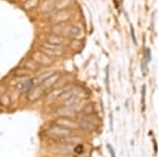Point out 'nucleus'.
Here are the masks:
<instances>
[{"instance_id": "nucleus-1", "label": "nucleus", "mask_w": 158, "mask_h": 157, "mask_svg": "<svg viewBox=\"0 0 158 157\" xmlns=\"http://www.w3.org/2000/svg\"><path fill=\"white\" fill-rule=\"evenodd\" d=\"M43 52L47 55H51V56H55L57 54H61L62 53V48L61 45H57V44H52V43H44L42 45Z\"/></svg>"}, {"instance_id": "nucleus-2", "label": "nucleus", "mask_w": 158, "mask_h": 157, "mask_svg": "<svg viewBox=\"0 0 158 157\" xmlns=\"http://www.w3.org/2000/svg\"><path fill=\"white\" fill-rule=\"evenodd\" d=\"M71 28L72 26H67L65 23H57L56 26H54L53 28V32L54 34L56 35H60V36H67V35H70V31H71Z\"/></svg>"}, {"instance_id": "nucleus-3", "label": "nucleus", "mask_w": 158, "mask_h": 157, "mask_svg": "<svg viewBox=\"0 0 158 157\" xmlns=\"http://www.w3.org/2000/svg\"><path fill=\"white\" fill-rule=\"evenodd\" d=\"M33 59L35 60L38 63H41V65H49L51 63V59H50L49 55H47L43 51H38L35 52L33 54Z\"/></svg>"}, {"instance_id": "nucleus-4", "label": "nucleus", "mask_w": 158, "mask_h": 157, "mask_svg": "<svg viewBox=\"0 0 158 157\" xmlns=\"http://www.w3.org/2000/svg\"><path fill=\"white\" fill-rule=\"evenodd\" d=\"M47 41H49V43L62 45L67 40H65V37L60 36V35H56V34H52V35H50V36L47 37Z\"/></svg>"}, {"instance_id": "nucleus-5", "label": "nucleus", "mask_w": 158, "mask_h": 157, "mask_svg": "<svg viewBox=\"0 0 158 157\" xmlns=\"http://www.w3.org/2000/svg\"><path fill=\"white\" fill-rule=\"evenodd\" d=\"M71 3H72V0H57L56 3H55V6L58 10H64Z\"/></svg>"}, {"instance_id": "nucleus-6", "label": "nucleus", "mask_w": 158, "mask_h": 157, "mask_svg": "<svg viewBox=\"0 0 158 157\" xmlns=\"http://www.w3.org/2000/svg\"><path fill=\"white\" fill-rule=\"evenodd\" d=\"M80 34H81V30L78 26H72L71 28L70 31L71 36H73L74 38H78V37H80Z\"/></svg>"}, {"instance_id": "nucleus-7", "label": "nucleus", "mask_w": 158, "mask_h": 157, "mask_svg": "<svg viewBox=\"0 0 158 157\" xmlns=\"http://www.w3.org/2000/svg\"><path fill=\"white\" fill-rule=\"evenodd\" d=\"M26 67H28V69H33V70L38 69V65H37V62L35 61L34 59H31V60H29V61L26 62Z\"/></svg>"}, {"instance_id": "nucleus-8", "label": "nucleus", "mask_w": 158, "mask_h": 157, "mask_svg": "<svg viewBox=\"0 0 158 157\" xmlns=\"http://www.w3.org/2000/svg\"><path fill=\"white\" fill-rule=\"evenodd\" d=\"M147 60H145V58L143 57L142 58V61H141V70H142V73H143V75H145L147 74Z\"/></svg>"}, {"instance_id": "nucleus-9", "label": "nucleus", "mask_w": 158, "mask_h": 157, "mask_svg": "<svg viewBox=\"0 0 158 157\" xmlns=\"http://www.w3.org/2000/svg\"><path fill=\"white\" fill-rule=\"evenodd\" d=\"M145 60H147V62L151 61V50H150V48H147V49H145Z\"/></svg>"}, {"instance_id": "nucleus-10", "label": "nucleus", "mask_w": 158, "mask_h": 157, "mask_svg": "<svg viewBox=\"0 0 158 157\" xmlns=\"http://www.w3.org/2000/svg\"><path fill=\"white\" fill-rule=\"evenodd\" d=\"M131 36H132L133 38V42H134L135 44H137V39L135 37V32H134V28H133V26H131Z\"/></svg>"}, {"instance_id": "nucleus-11", "label": "nucleus", "mask_w": 158, "mask_h": 157, "mask_svg": "<svg viewBox=\"0 0 158 157\" xmlns=\"http://www.w3.org/2000/svg\"><path fill=\"white\" fill-rule=\"evenodd\" d=\"M106 148L109 149L110 154H111V157H116V156H115V152H114V150H113V148H112L111 146H110V144H108V146H106Z\"/></svg>"}, {"instance_id": "nucleus-12", "label": "nucleus", "mask_w": 158, "mask_h": 157, "mask_svg": "<svg viewBox=\"0 0 158 157\" xmlns=\"http://www.w3.org/2000/svg\"><path fill=\"white\" fill-rule=\"evenodd\" d=\"M145 85L142 87V106H143V109H145Z\"/></svg>"}, {"instance_id": "nucleus-13", "label": "nucleus", "mask_w": 158, "mask_h": 157, "mask_svg": "<svg viewBox=\"0 0 158 157\" xmlns=\"http://www.w3.org/2000/svg\"><path fill=\"white\" fill-rule=\"evenodd\" d=\"M106 89L109 90V67L106 69Z\"/></svg>"}, {"instance_id": "nucleus-14", "label": "nucleus", "mask_w": 158, "mask_h": 157, "mask_svg": "<svg viewBox=\"0 0 158 157\" xmlns=\"http://www.w3.org/2000/svg\"><path fill=\"white\" fill-rule=\"evenodd\" d=\"M153 144H154V151H155V153H156L157 152V144H156L155 139H153Z\"/></svg>"}]
</instances>
